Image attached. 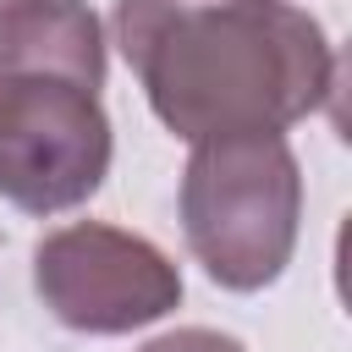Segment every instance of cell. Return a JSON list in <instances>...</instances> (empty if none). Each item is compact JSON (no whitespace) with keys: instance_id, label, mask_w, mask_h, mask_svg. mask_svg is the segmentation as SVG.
Masks as SVG:
<instances>
[{"instance_id":"1","label":"cell","mask_w":352,"mask_h":352,"mask_svg":"<svg viewBox=\"0 0 352 352\" xmlns=\"http://www.w3.org/2000/svg\"><path fill=\"white\" fill-rule=\"evenodd\" d=\"M116 44L187 143L280 138L336 94V50L292 0H116Z\"/></svg>"},{"instance_id":"2","label":"cell","mask_w":352,"mask_h":352,"mask_svg":"<svg viewBox=\"0 0 352 352\" xmlns=\"http://www.w3.org/2000/svg\"><path fill=\"white\" fill-rule=\"evenodd\" d=\"M104 33L88 0L0 11V198L28 214L88 204L110 176Z\"/></svg>"},{"instance_id":"3","label":"cell","mask_w":352,"mask_h":352,"mask_svg":"<svg viewBox=\"0 0 352 352\" xmlns=\"http://www.w3.org/2000/svg\"><path fill=\"white\" fill-rule=\"evenodd\" d=\"M302 170L286 138H209L192 143L182 176V231L204 275L226 292H264L297 248Z\"/></svg>"},{"instance_id":"4","label":"cell","mask_w":352,"mask_h":352,"mask_svg":"<svg viewBox=\"0 0 352 352\" xmlns=\"http://www.w3.org/2000/svg\"><path fill=\"white\" fill-rule=\"evenodd\" d=\"M44 308L82 336H126L182 302V270L148 242L104 220H77L33 248Z\"/></svg>"},{"instance_id":"5","label":"cell","mask_w":352,"mask_h":352,"mask_svg":"<svg viewBox=\"0 0 352 352\" xmlns=\"http://www.w3.org/2000/svg\"><path fill=\"white\" fill-rule=\"evenodd\" d=\"M138 352H242V341L220 336V330H204V324H187V330H170V336H154Z\"/></svg>"},{"instance_id":"6","label":"cell","mask_w":352,"mask_h":352,"mask_svg":"<svg viewBox=\"0 0 352 352\" xmlns=\"http://www.w3.org/2000/svg\"><path fill=\"white\" fill-rule=\"evenodd\" d=\"M6 6H16V0H0V11H6Z\"/></svg>"}]
</instances>
